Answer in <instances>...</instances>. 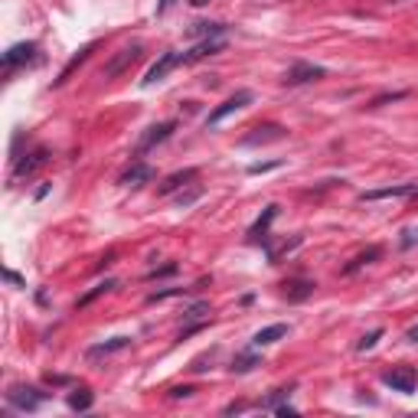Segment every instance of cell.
Listing matches in <instances>:
<instances>
[{"instance_id":"obj_37","label":"cell","mask_w":418,"mask_h":418,"mask_svg":"<svg viewBox=\"0 0 418 418\" xmlns=\"http://www.w3.org/2000/svg\"><path fill=\"white\" fill-rule=\"evenodd\" d=\"M46 382H49V386H66L69 379H66V376H53V372H49V376H46Z\"/></svg>"},{"instance_id":"obj_2","label":"cell","mask_w":418,"mask_h":418,"mask_svg":"<svg viewBox=\"0 0 418 418\" xmlns=\"http://www.w3.org/2000/svg\"><path fill=\"white\" fill-rule=\"evenodd\" d=\"M46 399H49L46 392H39L33 386H10V392H7V405L16 412H36Z\"/></svg>"},{"instance_id":"obj_23","label":"cell","mask_w":418,"mask_h":418,"mask_svg":"<svg viewBox=\"0 0 418 418\" xmlns=\"http://www.w3.org/2000/svg\"><path fill=\"white\" fill-rule=\"evenodd\" d=\"M95 405V395H92V389L88 386H78L76 392L69 395V409L72 412H88Z\"/></svg>"},{"instance_id":"obj_33","label":"cell","mask_w":418,"mask_h":418,"mask_svg":"<svg viewBox=\"0 0 418 418\" xmlns=\"http://www.w3.org/2000/svg\"><path fill=\"white\" fill-rule=\"evenodd\" d=\"M193 392H196L193 386H173V389H170V399H190Z\"/></svg>"},{"instance_id":"obj_10","label":"cell","mask_w":418,"mask_h":418,"mask_svg":"<svg viewBox=\"0 0 418 418\" xmlns=\"http://www.w3.org/2000/svg\"><path fill=\"white\" fill-rule=\"evenodd\" d=\"M245 105H252V92L248 88H239V92L233 95V98H225L223 105H219L216 111H209V118H206V124L213 128V124H219L223 118H229V115H235V111H242Z\"/></svg>"},{"instance_id":"obj_26","label":"cell","mask_w":418,"mask_h":418,"mask_svg":"<svg viewBox=\"0 0 418 418\" xmlns=\"http://www.w3.org/2000/svg\"><path fill=\"white\" fill-rule=\"evenodd\" d=\"M177 271H180L177 262H167V265H160V268H151L144 278H148V281H160V278H173Z\"/></svg>"},{"instance_id":"obj_22","label":"cell","mask_w":418,"mask_h":418,"mask_svg":"<svg viewBox=\"0 0 418 418\" xmlns=\"http://www.w3.org/2000/svg\"><path fill=\"white\" fill-rule=\"evenodd\" d=\"M209 314H213V307H209V301H200L193 304V307H186L183 310V324H209Z\"/></svg>"},{"instance_id":"obj_11","label":"cell","mask_w":418,"mask_h":418,"mask_svg":"<svg viewBox=\"0 0 418 418\" xmlns=\"http://www.w3.org/2000/svg\"><path fill=\"white\" fill-rule=\"evenodd\" d=\"M151 180H154V167H151V163H144V160H131V167H128V170L118 177V183L138 190V186L151 183Z\"/></svg>"},{"instance_id":"obj_4","label":"cell","mask_w":418,"mask_h":418,"mask_svg":"<svg viewBox=\"0 0 418 418\" xmlns=\"http://www.w3.org/2000/svg\"><path fill=\"white\" fill-rule=\"evenodd\" d=\"M49 163V148H33L20 160H14V180H30L36 170H43Z\"/></svg>"},{"instance_id":"obj_9","label":"cell","mask_w":418,"mask_h":418,"mask_svg":"<svg viewBox=\"0 0 418 418\" xmlns=\"http://www.w3.org/2000/svg\"><path fill=\"white\" fill-rule=\"evenodd\" d=\"M33 59H36V43H16V46H10L4 53V76H14L20 66H26Z\"/></svg>"},{"instance_id":"obj_21","label":"cell","mask_w":418,"mask_h":418,"mask_svg":"<svg viewBox=\"0 0 418 418\" xmlns=\"http://www.w3.org/2000/svg\"><path fill=\"white\" fill-rule=\"evenodd\" d=\"M225 33V24H206V20H200V24H193L190 30H186V36L193 39H213V36H223Z\"/></svg>"},{"instance_id":"obj_8","label":"cell","mask_w":418,"mask_h":418,"mask_svg":"<svg viewBox=\"0 0 418 418\" xmlns=\"http://www.w3.org/2000/svg\"><path fill=\"white\" fill-rule=\"evenodd\" d=\"M285 138H287V131L281 124H258V128H252V134H245L239 144L242 148H258V144H275V141H285Z\"/></svg>"},{"instance_id":"obj_13","label":"cell","mask_w":418,"mask_h":418,"mask_svg":"<svg viewBox=\"0 0 418 418\" xmlns=\"http://www.w3.org/2000/svg\"><path fill=\"white\" fill-rule=\"evenodd\" d=\"M219 53H225V39L223 36L200 39L190 53H183V62H200V59H209V56H219Z\"/></svg>"},{"instance_id":"obj_24","label":"cell","mask_w":418,"mask_h":418,"mask_svg":"<svg viewBox=\"0 0 418 418\" xmlns=\"http://www.w3.org/2000/svg\"><path fill=\"white\" fill-rule=\"evenodd\" d=\"M115 287H118V281H101V285H95L92 287V291H88V295H82V297H78V301H76V310H82V307H88V304H92V301H98V297L101 295H108V291H115Z\"/></svg>"},{"instance_id":"obj_15","label":"cell","mask_w":418,"mask_h":418,"mask_svg":"<svg viewBox=\"0 0 418 418\" xmlns=\"http://www.w3.org/2000/svg\"><path fill=\"white\" fill-rule=\"evenodd\" d=\"M196 177H200V170H196V167L177 170V173H170V177H167L160 186H157V193H160V196H170V193H177V190H183V186H190Z\"/></svg>"},{"instance_id":"obj_12","label":"cell","mask_w":418,"mask_h":418,"mask_svg":"<svg viewBox=\"0 0 418 418\" xmlns=\"http://www.w3.org/2000/svg\"><path fill=\"white\" fill-rule=\"evenodd\" d=\"M275 216H278V206H275V203L265 206V213L252 223V229H248V242H252V245H268V225L275 223Z\"/></svg>"},{"instance_id":"obj_3","label":"cell","mask_w":418,"mask_h":418,"mask_svg":"<svg viewBox=\"0 0 418 418\" xmlns=\"http://www.w3.org/2000/svg\"><path fill=\"white\" fill-rule=\"evenodd\" d=\"M382 382H386L392 392L409 395V392H415V386H418V372L412 369V366H392V369L382 372Z\"/></svg>"},{"instance_id":"obj_16","label":"cell","mask_w":418,"mask_h":418,"mask_svg":"<svg viewBox=\"0 0 418 418\" xmlns=\"http://www.w3.org/2000/svg\"><path fill=\"white\" fill-rule=\"evenodd\" d=\"M418 183H399V186H382V190H366L360 200L372 203V200H395V196H415Z\"/></svg>"},{"instance_id":"obj_32","label":"cell","mask_w":418,"mask_h":418,"mask_svg":"<svg viewBox=\"0 0 418 418\" xmlns=\"http://www.w3.org/2000/svg\"><path fill=\"white\" fill-rule=\"evenodd\" d=\"M281 160H271V163H252L248 167V173H268V170H278Z\"/></svg>"},{"instance_id":"obj_30","label":"cell","mask_w":418,"mask_h":418,"mask_svg":"<svg viewBox=\"0 0 418 418\" xmlns=\"http://www.w3.org/2000/svg\"><path fill=\"white\" fill-rule=\"evenodd\" d=\"M287 395H291V389H275V395H268V399H265L262 409H271V412H275V409H278V405L287 399Z\"/></svg>"},{"instance_id":"obj_20","label":"cell","mask_w":418,"mask_h":418,"mask_svg":"<svg viewBox=\"0 0 418 418\" xmlns=\"http://www.w3.org/2000/svg\"><path fill=\"white\" fill-rule=\"evenodd\" d=\"M382 258V248L379 245H369L366 252H360L357 258L350 265H343V275H353V271H360V268H366V265H372V262H379Z\"/></svg>"},{"instance_id":"obj_6","label":"cell","mask_w":418,"mask_h":418,"mask_svg":"<svg viewBox=\"0 0 418 418\" xmlns=\"http://www.w3.org/2000/svg\"><path fill=\"white\" fill-rule=\"evenodd\" d=\"M177 66H183V53H177V49L160 53V59H157L154 66L148 69V76H144V86H157V82H163V78L170 76Z\"/></svg>"},{"instance_id":"obj_28","label":"cell","mask_w":418,"mask_h":418,"mask_svg":"<svg viewBox=\"0 0 418 418\" xmlns=\"http://www.w3.org/2000/svg\"><path fill=\"white\" fill-rule=\"evenodd\" d=\"M379 340H382V327H376V330H369L366 337H360L357 350H360V353H366V350H372V347H376Z\"/></svg>"},{"instance_id":"obj_31","label":"cell","mask_w":418,"mask_h":418,"mask_svg":"<svg viewBox=\"0 0 418 418\" xmlns=\"http://www.w3.org/2000/svg\"><path fill=\"white\" fill-rule=\"evenodd\" d=\"M186 287H163V291H154V295H148V304H157V301H167V297H177L183 295Z\"/></svg>"},{"instance_id":"obj_34","label":"cell","mask_w":418,"mask_h":418,"mask_svg":"<svg viewBox=\"0 0 418 418\" xmlns=\"http://www.w3.org/2000/svg\"><path fill=\"white\" fill-rule=\"evenodd\" d=\"M418 245V229H412V233H402V248H412Z\"/></svg>"},{"instance_id":"obj_25","label":"cell","mask_w":418,"mask_h":418,"mask_svg":"<svg viewBox=\"0 0 418 418\" xmlns=\"http://www.w3.org/2000/svg\"><path fill=\"white\" fill-rule=\"evenodd\" d=\"M255 366H262V360H258L255 353H239V357L233 360V366H229V369L239 372V376H242V372H252Z\"/></svg>"},{"instance_id":"obj_17","label":"cell","mask_w":418,"mask_h":418,"mask_svg":"<svg viewBox=\"0 0 418 418\" xmlns=\"http://www.w3.org/2000/svg\"><path fill=\"white\" fill-rule=\"evenodd\" d=\"M95 46H98V43H86V46L78 49V53H72V59H69V62H66V66H62V72H59V78H56V82H53V88L66 86V82H69V78H72V72H76V69H78V66H82V62H86V59H88V56H92V53H95Z\"/></svg>"},{"instance_id":"obj_1","label":"cell","mask_w":418,"mask_h":418,"mask_svg":"<svg viewBox=\"0 0 418 418\" xmlns=\"http://www.w3.org/2000/svg\"><path fill=\"white\" fill-rule=\"evenodd\" d=\"M141 56H144V46H141V43H131V46H124L121 53H115L108 62H105V69H101V78H118V76H124V72L131 69V66H138Z\"/></svg>"},{"instance_id":"obj_36","label":"cell","mask_w":418,"mask_h":418,"mask_svg":"<svg viewBox=\"0 0 418 418\" xmlns=\"http://www.w3.org/2000/svg\"><path fill=\"white\" fill-rule=\"evenodd\" d=\"M4 278H7L10 285H24V278H20V275H16V271H10V268L4 271Z\"/></svg>"},{"instance_id":"obj_39","label":"cell","mask_w":418,"mask_h":418,"mask_svg":"<svg viewBox=\"0 0 418 418\" xmlns=\"http://www.w3.org/2000/svg\"><path fill=\"white\" fill-rule=\"evenodd\" d=\"M190 4H193V7H206L209 0H190Z\"/></svg>"},{"instance_id":"obj_29","label":"cell","mask_w":418,"mask_h":418,"mask_svg":"<svg viewBox=\"0 0 418 418\" xmlns=\"http://www.w3.org/2000/svg\"><path fill=\"white\" fill-rule=\"evenodd\" d=\"M200 196H203V186H190L186 193H180V196H177V206H180V209H183V206H193V203L200 200Z\"/></svg>"},{"instance_id":"obj_35","label":"cell","mask_w":418,"mask_h":418,"mask_svg":"<svg viewBox=\"0 0 418 418\" xmlns=\"http://www.w3.org/2000/svg\"><path fill=\"white\" fill-rule=\"evenodd\" d=\"M173 4H177V0H157V16H163L167 10L173 7Z\"/></svg>"},{"instance_id":"obj_27","label":"cell","mask_w":418,"mask_h":418,"mask_svg":"<svg viewBox=\"0 0 418 418\" xmlns=\"http://www.w3.org/2000/svg\"><path fill=\"white\" fill-rule=\"evenodd\" d=\"M402 98H409V92H382V95H376L366 108H382V105H389V101H402Z\"/></svg>"},{"instance_id":"obj_5","label":"cell","mask_w":418,"mask_h":418,"mask_svg":"<svg viewBox=\"0 0 418 418\" xmlns=\"http://www.w3.org/2000/svg\"><path fill=\"white\" fill-rule=\"evenodd\" d=\"M177 131V121H160V124H151L148 131L138 138V148H134V154H148V151H154L157 144H163V141L170 138V134Z\"/></svg>"},{"instance_id":"obj_38","label":"cell","mask_w":418,"mask_h":418,"mask_svg":"<svg viewBox=\"0 0 418 418\" xmlns=\"http://www.w3.org/2000/svg\"><path fill=\"white\" fill-rule=\"evenodd\" d=\"M405 340H409V343H418V324H415V327H409V333H405Z\"/></svg>"},{"instance_id":"obj_7","label":"cell","mask_w":418,"mask_h":418,"mask_svg":"<svg viewBox=\"0 0 418 418\" xmlns=\"http://www.w3.org/2000/svg\"><path fill=\"white\" fill-rule=\"evenodd\" d=\"M327 76L324 66H314V62H295L291 69L285 72V86H307V82H320Z\"/></svg>"},{"instance_id":"obj_19","label":"cell","mask_w":418,"mask_h":418,"mask_svg":"<svg viewBox=\"0 0 418 418\" xmlns=\"http://www.w3.org/2000/svg\"><path fill=\"white\" fill-rule=\"evenodd\" d=\"M281 337H287V324H271V327H262V330L252 337V347H271L278 343Z\"/></svg>"},{"instance_id":"obj_14","label":"cell","mask_w":418,"mask_h":418,"mask_svg":"<svg viewBox=\"0 0 418 418\" xmlns=\"http://www.w3.org/2000/svg\"><path fill=\"white\" fill-rule=\"evenodd\" d=\"M314 281H307V278H291V281H285L281 285V297L285 301H291V304H301V301H307L310 295H314Z\"/></svg>"},{"instance_id":"obj_18","label":"cell","mask_w":418,"mask_h":418,"mask_svg":"<svg viewBox=\"0 0 418 418\" xmlns=\"http://www.w3.org/2000/svg\"><path fill=\"white\" fill-rule=\"evenodd\" d=\"M131 347V337H111V340L105 343H95V347L86 350L88 360H98V357H111V353H121V350Z\"/></svg>"}]
</instances>
